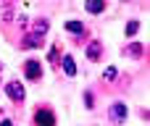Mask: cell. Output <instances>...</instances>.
I'll list each match as a JSON object with an SVG mask.
<instances>
[{
	"label": "cell",
	"instance_id": "cell-17",
	"mask_svg": "<svg viewBox=\"0 0 150 126\" xmlns=\"http://www.w3.org/2000/svg\"><path fill=\"white\" fill-rule=\"evenodd\" d=\"M0 126H13V121H11V118H3V121H0Z\"/></svg>",
	"mask_w": 150,
	"mask_h": 126
},
{
	"label": "cell",
	"instance_id": "cell-15",
	"mask_svg": "<svg viewBox=\"0 0 150 126\" xmlns=\"http://www.w3.org/2000/svg\"><path fill=\"white\" fill-rule=\"evenodd\" d=\"M84 108H90V111H92V108H95V95H92V92H90V89H87V92H84Z\"/></svg>",
	"mask_w": 150,
	"mask_h": 126
},
{
	"label": "cell",
	"instance_id": "cell-9",
	"mask_svg": "<svg viewBox=\"0 0 150 126\" xmlns=\"http://www.w3.org/2000/svg\"><path fill=\"white\" fill-rule=\"evenodd\" d=\"M47 29H50V21H47V18H37V21H34V32H32V34L42 37V34H45Z\"/></svg>",
	"mask_w": 150,
	"mask_h": 126
},
{
	"label": "cell",
	"instance_id": "cell-7",
	"mask_svg": "<svg viewBox=\"0 0 150 126\" xmlns=\"http://www.w3.org/2000/svg\"><path fill=\"white\" fill-rule=\"evenodd\" d=\"M66 32H71V34H84V24H82L79 18H69V21H66Z\"/></svg>",
	"mask_w": 150,
	"mask_h": 126
},
{
	"label": "cell",
	"instance_id": "cell-14",
	"mask_svg": "<svg viewBox=\"0 0 150 126\" xmlns=\"http://www.w3.org/2000/svg\"><path fill=\"white\" fill-rule=\"evenodd\" d=\"M116 76H119V71H116V68H113V66H108V68H105V71H103V79H105V82H113V79H116Z\"/></svg>",
	"mask_w": 150,
	"mask_h": 126
},
{
	"label": "cell",
	"instance_id": "cell-6",
	"mask_svg": "<svg viewBox=\"0 0 150 126\" xmlns=\"http://www.w3.org/2000/svg\"><path fill=\"white\" fill-rule=\"evenodd\" d=\"M61 68H63L66 76H76V61H74L71 55H63V58H61Z\"/></svg>",
	"mask_w": 150,
	"mask_h": 126
},
{
	"label": "cell",
	"instance_id": "cell-12",
	"mask_svg": "<svg viewBox=\"0 0 150 126\" xmlns=\"http://www.w3.org/2000/svg\"><path fill=\"white\" fill-rule=\"evenodd\" d=\"M137 29H140V21H137V18H132V21H127V26H124V34H127V37H132Z\"/></svg>",
	"mask_w": 150,
	"mask_h": 126
},
{
	"label": "cell",
	"instance_id": "cell-11",
	"mask_svg": "<svg viewBox=\"0 0 150 126\" xmlns=\"http://www.w3.org/2000/svg\"><path fill=\"white\" fill-rule=\"evenodd\" d=\"M84 8H87L90 13H103V11H105V3H100V0L92 3V0H90V3H84Z\"/></svg>",
	"mask_w": 150,
	"mask_h": 126
},
{
	"label": "cell",
	"instance_id": "cell-4",
	"mask_svg": "<svg viewBox=\"0 0 150 126\" xmlns=\"http://www.w3.org/2000/svg\"><path fill=\"white\" fill-rule=\"evenodd\" d=\"M24 74L32 79V82H37V79H42V66H40V61H34V58H29L26 63H24Z\"/></svg>",
	"mask_w": 150,
	"mask_h": 126
},
{
	"label": "cell",
	"instance_id": "cell-2",
	"mask_svg": "<svg viewBox=\"0 0 150 126\" xmlns=\"http://www.w3.org/2000/svg\"><path fill=\"white\" fill-rule=\"evenodd\" d=\"M108 118H111L113 124H124V121H127V103L116 100V103L108 108Z\"/></svg>",
	"mask_w": 150,
	"mask_h": 126
},
{
	"label": "cell",
	"instance_id": "cell-16",
	"mask_svg": "<svg viewBox=\"0 0 150 126\" xmlns=\"http://www.w3.org/2000/svg\"><path fill=\"white\" fill-rule=\"evenodd\" d=\"M26 21H29V18H26V16H18V26H21V29H26V26H29V24H26Z\"/></svg>",
	"mask_w": 150,
	"mask_h": 126
},
{
	"label": "cell",
	"instance_id": "cell-18",
	"mask_svg": "<svg viewBox=\"0 0 150 126\" xmlns=\"http://www.w3.org/2000/svg\"><path fill=\"white\" fill-rule=\"evenodd\" d=\"M0 71H3V66H0Z\"/></svg>",
	"mask_w": 150,
	"mask_h": 126
},
{
	"label": "cell",
	"instance_id": "cell-13",
	"mask_svg": "<svg viewBox=\"0 0 150 126\" xmlns=\"http://www.w3.org/2000/svg\"><path fill=\"white\" fill-rule=\"evenodd\" d=\"M47 61H50L53 66H58V61H61V53H58V47H50V50H47Z\"/></svg>",
	"mask_w": 150,
	"mask_h": 126
},
{
	"label": "cell",
	"instance_id": "cell-3",
	"mask_svg": "<svg viewBox=\"0 0 150 126\" xmlns=\"http://www.w3.org/2000/svg\"><path fill=\"white\" fill-rule=\"evenodd\" d=\"M34 124L37 126H55V113L50 108H37L34 111Z\"/></svg>",
	"mask_w": 150,
	"mask_h": 126
},
{
	"label": "cell",
	"instance_id": "cell-10",
	"mask_svg": "<svg viewBox=\"0 0 150 126\" xmlns=\"http://www.w3.org/2000/svg\"><path fill=\"white\" fill-rule=\"evenodd\" d=\"M124 55H129V58H140V55H142V45H140V42L127 45V47H124Z\"/></svg>",
	"mask_w": 150,
	"mask_h": 126
},
{
	"label": "cell",
	"instance_id": "cell-5",
	"mask_svg": "<svg viewBox=\"0 0 150 126\" xmlns=\"http://www.w3.org/2000/svg\"><path fill=\"white\" fill-rule=\"evenodd\" d=\"M84 55H87L90 61H100V55H103V45H100L98 39H92V42L84 47Z\"/></svg>",
	"mask_w": 150,
	"mask_h": 126
},
{
	"label": "cell",
	"instance_id": "cell-8",
	"mask_svg": "<svg viewBox=\"0 0 150 126\" xmlns=\"http://www.w3.org/2000/svg\"><path fill=\"white\" fill-rule=\"evenodd\" d=\"M42 45V37H37V34H24V39H21V47H40Z\"/></svg>",
	"mask_w": 150,
	"mask_h": 126
},
{
	"label": "cell",
	"instance_id": "cell-1",
	"mask_svg": "<svg viewBox=\"0 0 150 126\" xmlns=\"http://www.w3.org/2000/svg\"><path fill=\"white\" fill-rule=\"evenodd\" d=\"M5 95H8L13 103H24V97H26V92H24V84H21L18 79H11V82L5 84Z\"/></svg>",
	"mask_w": 150,
	"mask_h": 126
}]
</instances>
